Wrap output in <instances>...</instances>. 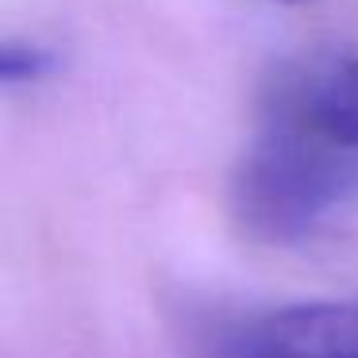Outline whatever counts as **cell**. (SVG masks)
Returning a JSON list of instances; mask_svg holds the SVG:
<instances>
[{"label":"cell","instance_id":"obj_2","mask_svg":"<svg viewBox=\"0 0 358 358\" xmlns=\"http://www.w3.org/2000/svg\"><path fill=\"white\" fill-rule=\"evenodd\" d=\"M216 358H358V301H304L227 327Z\"/></svg>","mask_w":358,"mask_h":358},{"label":"cell","instance_id":"obj_3","mask_svg":"<svg viewBox=\"0 0 358 358\" xmlns=\"http://www.w3.org/2000/svg\"><path fill=\"white\" fill-rule=\"evenodd\" d=\"M281 96L320 139L358 158V58L335 62Z\"/></svg>","mask_w":358,"mask_h":358},{"label":"cell","instance_id":"obj_4","mask_svg":"<svg viewBox=\"0 0 358 358\" xmlns=\"http://www.w3.org/2000/svg\"><path fill=\"white\" fill-rule=\"evenodd\" d=\"M50 66V58L24 43H0V85H20V81L39 78Z\"/></svg>","mask_w":358,"mask_h":358},{"label":"cell","instance_id":"obj_1","mask_svg":"<svg viewBox=\"0 0 358 358\" xmlns=\"http://www.w3.org/2000/svg\"><path fill=\"white\" fill-rule=\"evenodd\" d=\"M358 185V158L320 139L285 96L270 104L262 131L235 166L231 208L243 231L293 243Z\"/></svg>","mask_w":358,"mask_h":358}]
</instances>
